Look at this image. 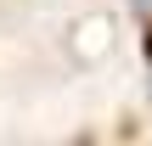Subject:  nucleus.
Segmentation results:
<instances>
[{
  "instance_id": "obj_1",
  "label": "nucleus",
  "mask_w": 152,
  "mask_h": 146,
  "mask_svg": "<svg viewBox=\"0 0 152 146\" xmlns=\"http://www.w3.org/2000/svg\"><path fill=\"white\" fill-rule=\"evenodd\" d=\"M147 62H152V28H147Z\"/></svg>"
},
{
  "instance_id": "obj_2",
  "label": "nucleus",
  "mask_w": 152,
  "mask_h": 146,
  "mask_svg": "<svg viewBox=\"0 0 152 146\" xmlns=\"http://www.w3.org/2000/svg\"><path fill=\"white\" fill-rule=\"evenodd\" d=\"M141 6H147V11H152V0H141Z\"/></svg>"
}]
</instances>
